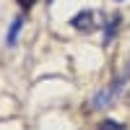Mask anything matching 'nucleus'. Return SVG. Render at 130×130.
Here are the masks:
<instances>
[{
	"label": "nucleus",
	"instance_id": "423d86ee",
	"mask_svg": "<svg viewBox=\"0 0 130 130\" xmlns=\"http://www.w3.org/2000/svg\"><path fill=\"white\" fill-rule=\"evenodd\" d=\"M18 5H21V8H24V10H29L31 5H34V0H18Z\"/></svg>",
	"mask_w": 130,
	"mask_h": 130
},
{
	"label": "nucleus",
	"instance_id": "6e6552de",
	"mask_svg": "<svg viewBox=\"0 0 130 130\" xmlns=\"http://www.w3.org/2000/svg\"><path fill=\"white\" fill-rule=\"evenodd\" d=\"M47 3H52V0H47Z\"/></svg>",
	"mask_w": 130,
	"mask_h": 130
},
{
	"label": "nucleus",
	"instance_id": "20e7f679",
	"mask_svg": "<svg viewBox=\"0 0 130 130\" xmlns=\"http://www.w3.org/2000/svg\"><path fill=\"white\" fill-rule=\"evenodd\" d=\"M21 26H24V16H16V18H13V24H10V29H8V37H5L8 47H13L16 42H18V34H21Z\"/></svg>",
	"mask_w": 130,
	"mask_h": 130
},
{
	"label": "nucleus",
	"instance_id": "0eeeda50",
	"mask_svg": "<svg viewBox=\"0 0 130 130\" xmlns=\"http://www.w3.org/2000/svg\"><path fill=\"white\" fill-rule=\"evenodd\" d=\"M115 3H122V0H115Z\"/></svg>",
	"mask_w": 130,
	"mask_h": 130
},
{
	"label": "nucleus",
	"instance_id": "39448f33",
	"mask_svg": "<svg viewBox=\"0 0 130 130\" xmlns=\"http://www.w3.org/2000/svg\"><path fill=\"white\" fill-rule=\"evenodd\" d=\"M99 130H125V125L115 122V120H104V122H99Z\"/></svg>",
	"mask_w": 130,
	"mask_h": 130
},
{
	"label": "nucleus",
	"instance_id": "7ed1b4c3",
	"mask_svg": "<svg viewBox=\"0 0 130 130\" xmlns=\"http://www.w3.org/2000/svg\"><path fill=\"white\" fill-rule=\"evenodd\" d=\"M120 21H122V16H120V13H112L109 18H107V29H104V44H112L115 31L120 29Z\"/></svg>",
	"mask_w": 130,
	"mask_h": 130
},
{
	"label": "nucleus",
	"instance_id": "f03ea898",
	"mask_svg": "<svg viewBox=\"0 0 130 130\" xmlns=\"http://www.w3.org/2000/svg\"><path fill=\"white\" fill-rule=\"evenodd\" d=\"M70 26L75 31H83V34H89V31H94L96 26H102L99 21H96V16L91 13V10H81V13H75L70 18Z\"/></svg>",
	"mask_w": 130,
	"mask_h": 130
},
{
	"label": "nucleus",
	"instance_id": "f257e3e1",
	"mask_svg": "<svg viewBox=\"0 0 130 130\" xmlns=\"http://www.w3.org/2000/svg\"><path fill=\"white\" fill-rule=\"evenodd\" d=\"M122 86H125V78H115V83L109 86V89H104V91H99V94L94 96V109H104V107H109L112 99L122 91Z\"/></svg>",
	"mask_w": 130,
	"mask_h": 130
}]
</instances>
